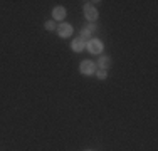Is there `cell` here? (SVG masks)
Returning a JSON list of instances; mask_svg holds the SVG:
<instances>
[{
	"mask_svg": "<svg viewBox=\"0 0 158 151\" xmlns=\"http://www.w3.org/2000/svg\"><path fill=\"white\" fill-rule=\"evenodd\" d=\"M96 64L91 62V60H84V62H81V66H79V71H81V74L84 76H93L96 74Z\"/></svg>",
	"mask_w": 158,
	"mask_h": 151,
	"instance_id": "cell-1",
	"label": "cell"
},
{
	"mask_svg": "<svg viewBox=\"0 0 158 151\" xmlns=\"http://www.w3.org/2000/svg\"><path fill=\"white\" fill-rule=\"evenodd\" d=\"M86 47H88V51L91 52V54H101V51H103V42H101L99 39H91L86 42Z\"/></svg>",
	"mask_w": 158,
	"mask_h": 151,
	"instance_id": "cell-2",
	"label": "cell"
},
{
	"mask_svg": "<svg viewBox=\"0 0 158 151\" xmlns=\"http://www.w3.org/2000/svg\"><path fill=\"white\" fill-rule=\"evenodd\" d=\"M56 30H57L59 37L66 39V37H69L71 34H73V25H69V24H66V22H62L61 25H57V27H56Z\"/></svg>",
	"mask_w": 158,
	"mask_h": 151,
	"instance_id": "cell-3",
	"label": "cell"
},
{
	"mask_svg": "<svg viewBox=\"0 0 158 151\" xmlns=\"http://www.w3.org/2000/svg\"><path fill=\"white\" fill-rule=\"evenodd\" d=\"M110 66H111V59L108 57V55L99 57V60H98V64H96V67H98V69H101V71H108V69H110Z\"/></svg>",
	"mask_w": 158,
	"mask_h": 151,
	"instance_id": "cell-4",
	"label": "cell"
},
{
	"mask_svg": "<svg viewBox=\"0 0 158 151\" xmlns=\"http://www.w3.org/2000/svg\"><path fill=\"white\" fill-rule=\"evenodd\" d=\"M66 17V9L64 7H54L52 10V20H64Z\"/></svg>",
	"mask_w": 158,
	"mask_h": 151,
	"instance_id": "cell-5",
	"label": "cell"
},
{
	"mask_svg": "<svg viewBox=\"0 0 158 151\" xmlns=\"http://www.w3.org/2000/svg\"><path fill=\"white\" fill-rule=\"evenodd\" d=\"M84 15H86V18H88V20L94 22L96 18H98V10H96V7H84Z\"/></svg>",
	"mask_w": 158,
	"mask_h": 151,
	"instance_id": "cell-6",
	"label": "cell"
},
{
	"mask_svg": "<svg viewBox=\"0 0 158 151\" xmlns=\"http://www.w3.org/2000/svg\"><path fill=\"white\" fill-rule=\"evenodd\" d=\"M84 47H86V42L82 39H79V37H77V39H74L73 44H71V49H73L74 52H81Z\"/></svg>",
	"mask_w": 158,
	"mask_h": 151,
	"instance_id": "cell-7",
	"label": "cell"
},
{
	"mask_svg": "<svg viewBox=\"0 0 158 151\" xmlns=\"http://www.w3.org/2000/svg\"><path fill=\"white\" fill-rule=\"evenodd\" d=\"M79 39H82L86 42V40H91V32H88L86 29L81 30V35H79Z\"/></svg>",
	"mask_w": 158,
	"mask_h": 151,
	"instance_id": "cell-8",
	"label": "cell"
},
{
	"mask_svg": "<svg viewBox=\"0 0 158 151\" xmlns=\"http://www.w3.org/2000/svg\"><path fill=\"white\" fill-rule=\"evenodd\" d=\"M46 29L49 30V32H54V30H56V24H54V20L46 22Z\"/></svg>",
	"mask_w": 158,
	"mask_h": 151,
	"instance_id": "cell-9",
	"label": "cell"
},
{
	"mask_svg": "<svg viewBox=\"0 0 158 151\" xmlns=\"http://www.w3.org/2000/svg\"><path fill=\"white\" fill-rule=\"evenodd\" d=\"M96 76H98V79H106L108 72L106 71H96Z\"/></svg>",
	"mask_w": 158,
	"mask_h": 151,
	"instance_id": "cell-10",
	"label": "cell"
},
{
	"mask_svg": "<svg viewBox=\"0 0 158 151\" xmlns=\"http://www.w3.org/2000/svg\"><path fill=\"white\" fill-rule=\"evenodd\" d=\"M86 30H88V32H91V34L96 32V25H94V24H89L88 27H86Z\"/></svg>",
	"mask_w": 158,
	"mask_h": 151,
	"instance_id": "cell-11",
	"label": "cell"
}]
</instances>
